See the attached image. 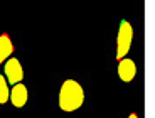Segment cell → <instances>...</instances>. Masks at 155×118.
<instances>
[{"label": "cell", "mask_w": 155, "mask_h": 118, "mask_svg": "<svg viewBox=\"0 0 155 118\" xmlns=\"http://www.w3.org/2000/svg\"><path fill=\"white\" fill-rule=\"evenodd\" d=\"M84 101L83 86L74 79H66L59 91V106L64 111H74Z\"/></svg>", "instance_id": "1"}, {"label": "cell", "mask_w": 155, "mask_h": 118, "mask_svg": "<svg viewBox=\"0 0 155 118\" xmlns=\"http://www.w3.org/2000/svg\"><path fill=\"white\" fill-rule=\"evenodd\" d=\"M132 37H133L132 25H130L127 20H121L120 31H118V39H116V59H118V61L123 59V56L130 51Z\"/></svg>", "instance_id": "2"}, {"label": "cell", "mask_w": 155, "mask_h": 118, "mask_svg": "<svg viewBox=\"0 0 155 118\" xmlns=\"http://www.w3.org/2000/svg\"><path fill=\"white\" fill-rule=\"evenodd\" d=\"M5 76H7L8 83H12V84H17V83H20L24 79V71H22L19 59L12 57L5 63Z\"/></svg>", "instance_id": "3"}, {"label": "cell", "mask_w": 155, "mask_h": 118, "mask_svg": "<svg viewBox=\"0 0 155 118\" xmlns=\"http://www.w3.org/2000/svg\"><path fill=\"white\" fill-rule=\"evenodd\" d=\"M137 74V66L132 59H120V64H118V76H120L121 81L130 83Z\"/></svg>", "instance_id": "4"}, {"label": "cell", "mask_w": 155, "mask_h": 118, "mask_svg": "<svg viewBox=\"0 0 155 118\" xmlns=\"http://www.w3.org/2000/svg\"><path fill=\"white\" fill-rule=\"evenodd\" d=\"M8 98L12 100V105L14 106L22 108V106L25 105V101H27V88H25V84H22V83L14 84L10 94H8Z\"/></svg>", "instance_id": "5"}, {"label": "cell", "mask_w": 155, "mask_h": 118, "mask_svg": "<svg viewBox=\"0 0 155 118\" xmlns=\"http://www.w3.org/2000/svg\"><path fill=\"white\" fill-rule=\"evenodd\" d=\"M12 51H14V44H12L10 37L7 34H2L0 35V64L12 54Z\"/></svg>", "instance_id": "6"}, {"label": "cell", "mask_w": 155, "mask_h": 118, "mask_svg": "<svg viewBox=\"0 0 155 118\" xmlns=\"http://www.w3.org/2000/svg\"><path fill=\"white\" fill-rule=\"evenodd\" d=\"M8 94H10V91L7 88V81H5V78L0 76V103L2 105L8 101Z\"/></svg>", "instance_id": "7"}, {"label": "cell", "mask_w": 155, "mask_h": 118, "mask_svg": "<svg viewBox=\"0 0 155 118\" xmlns=\"http://www.w3.org/2000/svg\"><path fill=\"white\" fill-rule=\"evenodd\" d=\"M128 118H138V115H137V113H132V115H130Z\"/></svg>", "instance_id": "8"}]
</instances>
